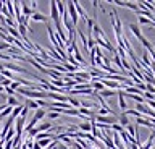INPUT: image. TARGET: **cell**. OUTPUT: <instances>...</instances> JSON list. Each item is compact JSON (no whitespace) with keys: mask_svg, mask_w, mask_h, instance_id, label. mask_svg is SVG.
Instances as JSON below:
<instances>
[{"mask_svg":"<svg viewBox=\"0 0 155 149\" xmlns=\"http://www.w3.org/2000/svg\"><path fill=\"white\" fill-rule=\"evenodd\" d=\"M58 117H60V113H57V112H50V113H48V118H50V120H57Z\"/></svg>","mask_w":155,"mask_h":149,"instance_id":"cell-26","label":"cell"},{"mask_svg":"<svg viewBox=\"0 0 155 149\" xmlns=\"http://www.w3.org/2000/svg\"><path fill=\"white\" fill-rule=\"evenodd\" d=\"M45 113H47V110L45 109H37L36 110V112H34V117H32V120H34V122H41V120L44 118V117H45Z\"/></svg>","mask_w":155,"mask_h":149,"instance_id":"cell-9","label":"cell"},{"mask_svg":"<svg viewBox=\"0 0 155 149\" xmlns=\"http://www.w3.org/2000/svg\"><path fill=\"white\" fill-rule=\"evenodd\" d=\"M8 105V107H12V109H15V107H18V105H21L19 104V100L16 99V96H8V99H7V102H5Z\"/></svg>","mask_w":155,"mask_h":149,"instance_id":"cell-11","label":"cell"},{"mask_svg":"<svg viewBox=\"0 0 155 149\" xmlns=\"http://www.w3.org/2000/svg\"><path fill=\"white\" fill-rule=\"evenodd\" d=\"M123 113H124V115H128V117H129V115H134V117H137V118L142 117V113H139L136 109H128V110H124Z\"/></svg>","mask_w":155,"mask_h":149,"instance_id":"cell-19","label":"cell"},{"mask_svg":"<svg viewBox=\"0 0 155 149\" xmlns=\"http://www.w3.org/2000/svg\"><path fill=\"white\" fill-rule=\"evenodd\" d=\"M0 139H2V133H0Z\"/></svg>","mask_w":155,"mask_h":149,"instance_id":"cell-31","label":"cell"},{"mask_svg":"<svg viewBox=\"0 0 155 149\" xmlns=\"http://www.w3.org/2000/svg\"><path fill=\"white\" fill-rule=\"evenodd\" d=\"M10 44H7V42H3V41H0V50H10Z\"/></svg>","mask_w":155,"mask_h":149,"instance_id":"cell-23","label":"cell"},{"mask_svg":"<svg viewBox=\"0 0 155 149\" xmlns=\"http://www.w3.org/2000/svg\"><path fill=\"white\" fill-rule=\"evenodd\" d=\"M23 105H26L28 109H32L34 112H36V110L39 109V107H37V104H36V100H32V99H26V102H24Z\"/></svg>","mask_w":155,"mask_h":149,"instance_id":"cell-17","label":"cell"},{"mask_svg":"<svg viewBox=\"0 0 155 149\" xmlns=\"http://www.w3.org/2000/svg\"><path fill=\"white\" fill-rule=\"evenodd\" d=\"M5 5H3V2H2V0H0V12H2V8H3Z\"/></svg>","mask_w":155,"mask_h":149,"instance_id":"cell-29","label":"cell"},{"mask_svg":"<svg viewBox=\"0 0 155 149\" xmlns=\"http://www.w3.org/2000/svg\"><path fill=\"white\" fill-rule=\"evenodd\" d=\"M118 123L121 125V127H128V125H129V117H128V115H124V113H120L118 115Z\"/></svg>","mask_w":155,"mask_h":149,"instance_id":"cell-13","label":"cell"},{"mask_svg":"<svg viewBox=\"0 0 155 149\" xmlns=\"http://www.w3.org/2000/svg\"><path fill=\"white\" fill-rule=\"evenodd\" d=\"M0 127H2V122H0Z\"/></svg>","mask_w":155,"mask_h":149,"instance_id":"cell-32","label":"cell"},{"mask_svg":"<svg viewBox=\"0 0 155 149\" xmlns=\"http://www.w3.org/2000/svg\"><path fill=\"white\" fill-rule=\"evenodd\" d=\"M52 141H53V138H45V139H41V141H36V143L44 149L45 146H50V143H52Z\"/></svg>","mask_w":155,"mask_h":149,"instance_id":"cell-18","label":"cell"},{"mask_svg":"<svg viewBox=\"0 0 155 149\" xmlns=\"http://www.w3.org/2000/svg\"><path fill=\"white\" fill-rule=\"evenodd\" d=\"M116 149H124V147H123V146H120V147H116Z\"/></svg>","mask_w":155,"mask_h":149,"instance_id":"cell-30","label":"cell"},{"mask_svg":"<svg viewBox=\"0 0 155 149\" xmlns=\"http://www.w3.org/2000/svg\"><path fill=\"white\" fill-rule=\"evenodd\" d=\"M31 20L32 21H41V23H48V18L45 16V15H42V13H37V12H34L32 15H31Z\"/></svg>","mask_w":155,"mask_h":149,"instance_id":"cell-8","label":"cell"},{"mask_svg":"<svg viewBox=\"0 0 155 149\" xmlns=\"http://www.w3.org/2000/svg\"><path fill=\"white\" fill-rule=\"evenodd\" d=\"M95 122H99L102 125H113V123H118V117H115V115H95Z\"/></svg>","mask_w":155,"mask_h":149,"instance_id":"cell-1","label":"cell"},{"mask_svg":"<svg viewBox=\"0 0 155 149\" xmlns=\"http://www.w3.org/2000/svg\"><path fill=\"white\" fill-rule=\"evenodd\" d=\"M115 5H120V7H124V8H131L133 12L139 10L137 3H133V2H121V0H116V2H113Z\"/></svg>","mask_w":155,"mask_h":149,"instance_id":"cell-4","label":"cell"},{"mask_svg":"<svg viewBox=\"0 0 155 149\" xmlns=\"http://www.w3.org/2000/svg\"><path fill=\"white\" fill-rule=\"evenodd\" d=\"M21 86V83L19 81H12V84H10V88H12L13 91H18V88Z\"/></svg>","mask_w":155,"mask_h":149,"instance_id":"cell-24","label":"cell"},{"mask_svg":"<svg viewBox=\"0 0 155 149\" xmlns=\"http://www.w3.org/2000/svg\"><path fill=\"white\" fill-rule=\"evenodd\" d=\"M116 96H118V105H120V109L123 110H128V105H126V100H124V93L123 91H116Z\"/></svg>","mask_w":155,"mask_h":149,"instance_id":"cell-6","label":"cell"},{"mask_svg":"<svg viewBox=\"0 0 155 149\" xmlns=\"http://www.w3.org/2000/svg\"><path fill=\"white\" fill-rule=\"evenodd\" d=\"M50 15H52V20L55 25L60 23V13L57 10V2H50Z\"/></svg>","mask_w":155,"mask_h":149,"instance_id":"cell-3","label":"cell"},{"mask_svg":"<svg viewBox=\"0 0 155 149\" xmlns=\"http://www.w3.org/2000/svg\"><path fill=\"white\" fill-rule=\"evenodd\" d=\"M128 149H139V146H137V144H131Z\"/></svg>","mask_w":155,"mask_h":149,"instance_id":"cell-28","label":"cell"},{"mask_svg":"<svg viewBox=\"0 0 155 149\" xmlns=\"http://www.w3.org/2000/svg\"><path fill=\"white\" fill-rule=\"evenodd\" d=\"M16 134V131H15V128H10V131H8V134H5L3 136V139L5 141H12V138Z\"/></svg>","mask_w":155,"mask_h":149,"instance_id":"cell-20","label":"cell"},{"mask_svg":"<svg viewBox=\"0 0 155 149\" xmlns=\"http://www.w3.org/2000/svg\"><path fill=\"white\" fill-rule=\"evenodd\" d=\"M100 97H111V96H116V91H111V89H104L102 93H97Z\"/></svg>","mask_w":155,"mask_h":149,"instance_id":"cell-16","label":"cell"},{"mask_svg":"<svg viewBox=\"0 0 155 149\" xmlns=\"http://www.w3.org/2000/svg\"><path fill=\"white\" fill-rule=\"evenodd\" d=\"M123 130H124V128L121 127L120 123H113V125H111V131H115V133H121Z\"/></svg>","mask_w":155,"mask_h":149,"instance_id":"cell-22","label":"cell"},{"mask_svg":"<svg viewBox=\"0 0 155 149\" xmlns=\"http://www.w3.org/2000/svg\"><path fill=\"white\" fill-rule=\"evenodd\" d=\"M139 23H140V25H149V26H152V28L155 25L153 21H150V20H147V18H144V16H139Z\"/></svg>","mask_w":155,"mask_h":149,"instance_id":"cell-21","label":"cell"},{"mask_svg":"<svg viewBox=\"0 0 155 149\" xmlns=\"http://www.w3.org/2000/svg\"><path fill=\"white\" fill-rule=\"evenodd\" d=\"M145 104H147V107L155 109V100H145Z\"/></svg>","mask_w":155,"mask_h":149,"instance_id":"cell-27","label":"cell"},{"mask_svg":"<svg viewBox=\"0 0 155 149\" xmlns=\"http://www.w3.org/2000/svg\"><path fill=\"white\" fill-rule=\"evenodd\" d=\"M19 7L23 8V13H24L23 16H26V18H31V15H32L34 12H32V8L29 7V3H28V2H24V0H23V2H19Z\"/></svg>","mask_w":155,"mask_h":149,"instance_id":"cell-5","label":"cell"},{"mask_svg":"<svg viewBox=\"0 0 155 149\" xmlns=\"http://www.w3.org/2000/svg\"><path fill=\"white\" fill-rule=\"evenodd\" d=\"M136 125H144V127L153 130V125H152V122H150V118H142V117H140V118L136 120Z\"/></svg>","mask_w":155,"mask_h":149,"instance_id":"cell-12","label":"cell"},{"mask_svg":"<svg viewBox=\"0 0 155 149\" xmlns=\"http://www.w3.org/2000/svg\"><path fill=\"white\" fill-rule=\"evenodd\" d=\"M140 63H142V65L145 66V68H149L150 63H152V60L149 59V52H147V50H145L144 54H142V62H140Z\"/></svg>","mask_w":155,"mask_h":149,"instance_id":"cell-15","label":"cell"},{"mask_svg":"<svg viewBox=\"0 0 155 149\" xmlns=\"http://www.w3.org/2000/svg\"><path fill=\"white\" fill-rule=\"evenodd\" d=\"M3 93H7L8 96H16V91H13L10 86H8V88H3Z\"/></svg>","mask_w":155,"mask_h":149,"instance_id":"cell-25","label":"cell"},{"mask_svg":"<svg viewBox=\"0 0 155 149\" xmlns=\"http://www.w3.org/2000/svg\"><path fill=\"white\" fill-rule=\"evenodd\" d=\"M73 5H74V8H76V13H78V16H81L84 21H87V15H86V12L82 10V5H81V3H79V2H76V0H74V2H73Z\"/></svg>","mask_w":155,"mask_h":149,"instance_id":"cell-7","label":"cell"},{"mask_svg":"<svg viewBox=\"0 0 155 149\" xmlns=\"http://www.w3.org/2000/svg\"><path fill=\"white\" fill-rule=\"evenodd\" d=\"M76 128L79 130V131H82V133H89L92 127H91V122H84V123H79Z\"/></svg>","mask_w":155,"mask_h":149,"instance_id":"cell-14","label":"cell"},{"mask_svg":"<svg viewBox=\"0 0 155 149\" xmlns=\"http://www.w3.org/2000/svg\"><path fill=\"white\" fill-rule=\"evenodd\" d=\"M66 10H68V15H70L71 18V23H73V26H78V20H79V16H78V13H76V8L74 5H73V2H66Z\"/></svg>","mask_w":155,"mask_h":149,"instance_id":"cell-2","label":"cell"},{"mask_svg":"<svg viewBox=\"0 0 155 149\" xmlns=\"http://www.w3.org/2000/svg\"><path fill=\"white\" fill-rule=\"evenodd\" d=\"M129 29L133 31V34H134L136 37H137L139 41L144 37V36H142V32H140V28H139L137 25H134V23H129Z\"/></svg>","mask_w":155,"mask_h":149,"instance_id":"cell-10","label":"cell"}]
</instances>
